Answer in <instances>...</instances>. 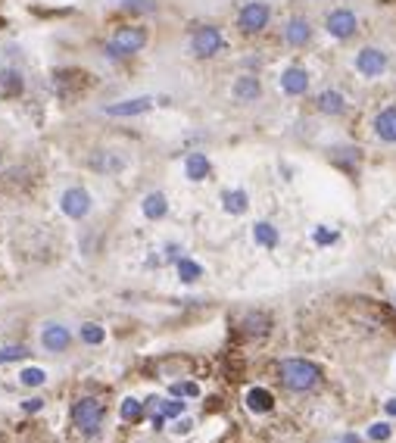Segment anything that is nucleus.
Masks as SVG:
<instances>
[{
  "mask_svg": "<svg viewBox=\"0 0 396 443\" xmlns=\"http://www.w3.org/2000/svg\"><path fill=\"white\" fill-rule=\"evenodd\" d=\"M122 418H125V422H141V418H144V403L134 397L122 399Z\"/></svg>",
  "mask_w": 396,
  "mask_h": 443,
  "instance_id": "26",
  "label": "nucleus"
},
{
  "mask_svg": "<svg viewBox=\"0 0 396 443\" xmlns=\"http://www.w3.org/2000/svg\"><path fill=\"white\" fill-rule=\"evenodd\" d=\"M72 418H75V428L82 431V434H97L103 424V403L94 397H84L75 403V409H72Z\"/></svg>",
  "mask_w": 396,
  "mask_h": 443,
  "instance_id": "5",
  "label": "nucleus"
},
{
  "mask_svg": "<svg viewBox=\"0 0 396 443\" xmlns=\"http://www.w3.org/2000/svg\"><path fill=\"white\" fill-rule=\"evenodd\" d=\"M390 434H393V428H390L387 422H375V424L368 428V440H377V443L390 440Z\"/></svg>",
  "mask_w": 396,
  "mask_h": 443,
  "instance_id": "30",
  "label": "nucleus"
},
{
  "mask_svg": "<svg viewBox=\"0 0 396 443\" xmlns=\"http://www.w3.org/2000/svg\"><path fill=\"white\" fill-rule=\"evenodd\" d=\"M150 412H153V415H163V418H178V415H184V403L169 399V397H153L150 399Z\"/></svg>",
  "mask_w": 396,
  "mask_h": 443,
  "instance_id": "22",
  "label": "nucleus"
},
{
  "mask_svg": "<svg viewBox=\"0 0 396 443\" xmlns=\"http://www.w3.org/2000/svg\"><path fill=\"white\" fill-rule=\"evenodd\" d=\"M375 134L384 144H396V106H384L375 116Z\"/></svg>",
  "mask_w": 396,
  "mask_h": 443,
  "instance_id": "14",
  "label": "nucleus"
},
{
  "mask_svg": "<svg viewBox=\"0 0 396 443\" xmlns=\"http://www.w3.org/2000/svg\"><path fill=\"white\" fill-rule=\"evenodd\" d=\"M278 374H281V384L287 387V390H294V393L312 390V387L321 381L318 365L309 362V359H284L281 368H278Z\"/></svg>",
  "mask_w": 396,
  "mask_h": 443,
  "instance_id": "1",
  "label": "nucleus"
},
{
  "mask_svg": "<svg viewBox=\"0 0 396 443\" xmlns=\"http://www.w3.org/2000/svg\"><path fill=\"white\" fill-rule=\"evenodd\" d=\"M26 356H28V347H22V343H10V347L0 349V365H3V362L26 359Z\"/></svg>",
  "mask_w": 396,
  "mask_h": 443,
  "instance_id": "27",
  "label": "nucleus"
},
{
  "mask_svg": "<svg viewBox=\"0 0 396 443\" xmlns=\"http://www.w3.org/2000/svg\"><path fill=\"white\" fill-rule=\"evenodd\" d=\"M41 347L53 356L66 353V349L72 347V331L66 328L63 322H47L44 328H41Z\"/></svg>",
  "mask_w": 396,
  "mask_h": 443,
  "instance_id": "9",
  "label": "nucleus"
},
{
  "mask_svg": "<svg viewBox=\"0 0 396 443\" xmlns=\"http://www.w3.org/2000/svg\"><path fill=\"white\" fill-rule=\"evenodd\" d=\"M352 66H356V72L362 75V78H381V75L387 72L390 60L381 47H362L356 53V60H352Z\"/></svg>",
  "mask_w": 396,
  "mask_h": 443,
  "instance_id": "8",
  "label": "nucleus"
},
{
  "mask_svg": "<svg viewBox=\"0 0 396 443\" xmlns=\"http://www.w3.org/2000/svg\"><path fill=\"white\" fill-rule=\"evenodd\" d=\"M253 241H256L259 247H265V250H275L281 237H278V228L271 222H256V225H253Z\"/></svg>",
  "mask_w": 396,
  "mask_h": 443,
  "instance_id": "23",
  "label": "nucleus"
},
{
  "mask_svg": "<svg viewBox=\"0 0 396 443\" xmlns=\"http://www.w3.org/2000/svg\"><path fill=\"white\" fill-rule=\"evenodd\" d=\"M269 22H271V6L262 3V0H250L237 12V28L244 35H259L262 28H269Z\"/></svg>",
  "mask_w": 396,
  "mask_h": 443,
  "instance_id": "4",
  "label": "nucleus"
},
{
  "mask_svg": "<svg viewBox=\"0 0 396 443\" xmlns=\"http://www.w3.org/2000/svg\"><path fill=\"white\" fill-rule=\"evenodd\" d=\"M91 206H94V200H91V193L84 191V187H66L63 193H60V209H63V216L75 218V222H82V218L91 216Z\"/></svg>",
  "mask_w": 396,
  "mask_h": 443,
  "instance_id": "7",
  "label": "nucleus"
},
{
  "mask_svg": "<svg viewBox=\"0 0 396 443\" xmlns=\"http://www.w3.org/2000/svg\"><path fill=\"white\" fill-rule=\"evenodd\" d=\"M222 209H225L228 216H244V212L250 209V197H246V191H240V187L225 191L222 193Z\"/></svg>",
  "mask_w": 396,
  "mask_h": 443,
  "instance_id": "18",
  "label": "nucleus"
},
{
  "mask_svg": "<svg viewBox=\"0 0 396 443\" xmlns=\"http://www.w3.org/2000/svg\"><path fill=\"white\" fill-rule=\"evenodd\" d=\"M325 31L331 37H337V41H350L359 31V16L352 10H346V6H337V10H331L325 16Z\"/></svg>",
  "mask_w": 396,
  "mask_h": 443,
  "instance_id": "6",
  "label": "nucleus"
},
{
  "mask_svg": "<svg viewBox=\"0 0 396 443\" xmlns=\"http://www.w3.org/2000/svg\"><path fill=\"white\" fill-rule=\"evenodd\" d=\"M22 409H26V412H41V409H44V399H38V397L26 399V403H22Z\"/></svg>",
  "mask_w": 396,
  "mask_h": 443,
  "instance_id": "34",
  "label": "nucleus"
},
{
  "mask_svg": "<svg viewBox=\"0 0 396 443\" xmlns=\"http://www.w3.org/2000/svg\"><path fill=\"white\" fill-rule=\"evenodd\" d=\"M94 168L97 172H107V175H116L125 168V159H122L116 150H100V153L94 156Z\"/></svg>",
  "mask_w": 396,
  "mask_h": 443,
  "instance_id": "21",
  "label": "nucleus"
},
{
  "mask_svg": "<svg viewBox=\"0 0 396 443\" xmlns=\"http://www.w3.org/2000/svg\"><path fill=\"white\" fill-rule=\"evenodd\" d=\"M19 381L26 387H41L47 381V372H44V368H26V372L19 374Z\"/></svg>",
  "mask_w": 396,
  "mask_h": 443,
  "instance_id": "28",
  "label": "nucleus"
},
{
  "mask_svg": "<svg viewBox=\"0 0 396 443\" xmlns=\"http://www.w3.org/2000/svg\"><path fill=\"white\" fill-rule=\"evenodd\" d=\"M141 212H144L150 222L165 218V212H169V200H165V193L163 191H150L144 200H141Z\"/></svg>",
  "mask_w": 396,
  "mask_h": 443,
  "instance_id": "16",
  "label": "nucleus"
},
{
  "mask_svg": "<svg viewBox=\"0 0 396 443\" xmlns=\"http://www.w3.org/2000/svg\"><path fill=\"white\" fill-rule=\"evenodd\" d=\"M190 431H194V422H190V418H181V415H178V418H175V428H172V434H175V437H188Z\"/></svg>",
  "mask_w": 396,
  "mask_h": 443,
  "instance_id": "33",
  "label": "nucleus"
},
{
  "mask_svg": "<svg viewBox=\"0 0 396 443\" xmlns=\"http://www.w3.org/2000/svg\"><path fill=\"white\" fill-rule=\"evenodd\" d=\"M231 97L237 100V103H256V100L262 97V81H259L256 75H250V72L237 75L234 85H231Z\"/></svg>",
  "mask_w": 396,
  "mask_h": 443,
  "instance_id": "12",
  "label": "nucleus"
},
{
  "mask_svg": "<svg viewBox=\"0 0 396 443\" xmlns=\"http://www.w3.org/2000/svg\"><path fill=\"white\" fill-rule=\"evenodd\" d=\"M309 85H312V78H309V72L303 66H287L281 72V91L287 97H303L309 91Z\"/></svg>",
  "mask_w": 396,
  "mask_h": 443,
  "instance_id": "11",
  "label": "nucleus"
},
{
  "mask_svg": "<svg viewBox=\"0 0 396 443\" xmlns=\"http://www.w3.org/2000/svg\"><path fill=\"white\" fill-rule=\"evenodd\" d=\"M284 41L290 44V47H306L309 41H312V22H309L306 16H294L287 19V25H284Z\"/></svg>",
  "mask_w": 396,
  "mask_h": 443,
  "instance_id": "13",
  "label": "nucleus"
},
{
  "mask_svg": "<svg viewBox=\"0 0 396 443\" xmlns=\"http://www.w3.org/2000/svg\"><path fill=\"white\" fill-rule=\"evenodd\" d=\"M384 409H387V415L396 418V399H387V403H384Z\"/></svg>",
  "mask_w": 396,
  "mask_h": 443,
  "instance_id": "35",
  "label": "nucleus"
},
{
  "mask_svg": "<svg viewBox=\"0 0 396 443\" xmlns=\"http://www.w3.org/2000/svg\"><path fill=\"white\" fill-rule=\"evenodd\" d=\"M78 337H82V343H88V347H100V343L107 340V328H100L97 322H84Z\"/></svg>",
  "mask_w": 396,
  "mask_h": 443,
  "instance_id": "25",
  "label": "nucleus"
},
{
  "mask_svg": "<svg viewBox=\"0 0 396 443\" xmlns=\"http://www.w3.org/2000/svg\"><path fill=\"white\" fill-rule=\"evenodd\" d=\"M209 172H213V162H209L206 153L194 150V153L184 156V175H188V181H203Z\"/></svg>",
  "mask_w": 396,
  "mask_h": 443,
  "instance_id": "15",
  "label": "nucleus"
},
{
  "mask_svg": "<svg viewBox=\"0 0 396 443\" xmlns=\"http://www.w3.org/2000/svg\"><path fill=\"white\" fill-rule=\"evenodd\" d=\"M246 409L256 412V415H265V412L275 409V397L265 387H253V390H246Z\"/></svg>",
  "mask_w": 396,
  "mask_h": 443,
  "instance_id": "19",
  "label": "nucleus"
},
{
  "mask_svg": "<svg viewBox=\"0 0 396 443\" xmlns=\"http://www.w3.org/2000/svg\"><path fill=\"white\" fill-rule=\"evenodd\" d=\"M188 47L197 60H213V56H219L225 50V37H222V31L215 25H200V28H194Z\"/></svg>",
  "mask_w": 396,
  "mask_h": 443,
  "instance_id": "3",
  "label": "nucleus"
},
{
  "mask_svg": "<svg viewBox=\"0 0 396 443\" xmlns=\"http://www.w3.org/2000/svg\"><path fill=\"white\" fill-rule=\"evenodd\" d=\"M315 103H318V112H325V116H343L346 112V97L340 91H334V87H327V91H321L318 94V100H315Z\"/></svg>",
  "mask_w": 396,
  "mask_h": 443,
  "instance_id": "17",
  "label": "nucleus"
},
{
  "mask_svg": "<svg viewBox=\"0 0 396 443\" xmlns=\"http://www.w3.org/2000/svg\"><path fill=\"white\" fill-rule=\"evenodd\" d=\"M147 41H150L147 28H141V25H125V28H116L113 41L103 47V53H107L109 60H125V56L141 53V50L147 47Z\"/></svg>",
  "mask_w": 396,
  "mask_h": 443,
  "instance_id": "2",
  "label": "nucleus"
},
{
  "mask_svg": "<svg viewBox=\"0 0 396 443\" xmlns=\"http://www.w3.org/2000/svg\"><path fill=\"white\" fill-rule=\"evenodd\" d=\"M312 241L318 243V247H327V243L337 241V231H331V228H325V225H318V228L312 231Z\"/></svg>",
  "mask_w": 396,
  "mask_h": 443,
  "instance_id": "31",
  "label": "nucleus"
},
{
  "mask_svg": "<svg viewBox=\"0 0 396 443\" xmlns=\"http://www.w3.org/2000/svg\"><path fill=\"white\" fill-rule=\"evenodd\" d=\"M153 103H156L153 97H132V100H119V103L103 106L100 112L109 116V119H132V116H144V112H150Z\"/></svg>",
  "mask_w": 396,
  "mask_h": 443,
  "instance_id": "10",
  "label": "nucleus"
},
{
  "mask_svg": "<svg viewBox=\"0 0 396 443\" xmlns=\"http://www.w3.org/2000/svg\"><path fill=\"white\" fill-rule=\"evenodd\" d=\"M0 166H3V153H0Z\"/></svg>",
  "mask_w": 396,
  "mask_h": 443,
  "instance_id": "36",
  "label": "nucleus"
},
{
  "mask_svg": "<svg viewBox=\"0 0 396 443\" xmlns=\"http://www.w3.org/2000/svg\"><path fill=\"white\" fill-rule=\"evenodd\" d=\"M22 87H26V81H22L19 69H0V94L3 97H16V94H22Z\"/></svg>",
  "mask_w": 396,
  "mask_h": 443,
  "instance_id": "20",
  "label": "nucleus"
},
{
  "mask_svg": "<svg viewBox=\"0 0 396 443\" xmlns=\"http://www.w3.org/2000/svg\"><path fill=\"white\" fill-rule=\"evenodd\" d=\"M175 268H178V278H181L184 284H194V281L203 278V266L194 262V259H188V256H181V259L175 262Z\"/></svg>",
  "mask_w": 396,
  "mask_h": 443,
  "instance_id": "24",
  "label": "nucleus"
},
{
  "mask_svg": "<svg viewBox=\"0 0 396 443\" xmlns=\"http://www.w3.org/2000/svg\"><path fill=\"white\" fill-rule=\"evenodd\" d=\"M125 12H156V0H122Z\"/></svg>",
  "mask_w": 396,
  "mask_h": 443,
  "instance_id": "29",
  "label": "nucleus"
},
{
  "mask_svg": "<svg viewBox=\"0 0 396 443\" xmlns=\"http://www.w3.org/2000/svg\"><path fill=\"white\" fill-rule=\"evenodd\" d=\"M200 393V387L197 384H190V381H178V384H172V397H197Z\"/></svg>",
  "mask_w": 396,
  "mask_h": 443,
  "instance_id": "32",
  "label": "nucleus"
}]
</instances>
